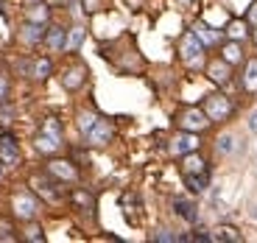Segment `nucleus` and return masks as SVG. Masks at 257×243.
<instances>
[{"mask_svg":"<svg viewBox=\"0 0 257 243\" xmlns=\"http://www.w3.org/2000/svg\"><path fill=\"white\" fill-rule=\"evenodd\" d=\"M179 53H182V62H185L187 67H199V64L204 62V45H201V39L196 37L193 31L182 37Z\"/></svg>","mask_w":257,"mask_h":243,"instance_id":"1","label":"nucleus"},{"mask_svg":"<svg viewBox=\"0 0 257 243\" xmlns=\"http://www.w3.org/2000/svg\"><path fill=\"white\" fill-rule=\"evenodd\" d=\"M232 112H235V106H232L229 98H224V95H207L204 98V115L210 117V123H224Z\"/></svg>","mask_w":257,"mask_h":243,"instance_id":"2","label":"nucleus"},{"mask_svg":"<svg viewBox=\"0 0 257 243\" xmlns=\"http://www.w3.org/2000/svg\"><path fill=\"white\" fill-rule=\"evenodd\" d=\"M12 207H14V215L23 218V221H34L37 212H39V204H37V198H34L31 193H17L14 201H12Z\"/></svg>","mask_w":257,"mask_h":243,"instance_id":"3","label":"nucleus"},{"mask_svg":"<svg viewBox=\"0 0 257 243\" xmlns=\"http://www.w3.org/2000/svg\"><path fill=\"white\" fill-rule=\"evenodd\" d=\"M0 165H6V168L20 165V148L12 135H0Z\"/></svg>","mask_w":257,"mask_h":243,"instance_id":"4","label":"nucleus"},{"mask_svg":"<svg viewBox=\"0 0 257 243\" xmlns=\"http://www.w3.org/2000/svg\"><path fill=\"white\" fill-rule=\"evenodd\" d=\"M179 126L185 132H201V129L210 126V117L204 115V109H187V112H182Z\"/></svg>","mask_w":257,"mask_h":243,"instance_id":"5","label":"nucleus"},{"mask_svg":"<svg viewBox=\"0 0 257 243\" xmlns=\"http://www.w3.org/2000/svg\"><path fill=\"white\" fill-rule=\"evenodd\" d=\"M171 151L179 154V157H185L190 151H199V137H196V132H182V135H176L171 140Z\"/></svg>","mask_w":257,"mask_h":243,"instance_id":"6","label":"nucleus"},{"mask_svg":"<svg viewBox=\"0 0 257 243\" xmlns=\"http://www.w3.org/2000/svg\"><path fill=\"white\" fill-rule=\"evenodd\" d=\"M112 135H115V132H112V123L95 120V126H92L84 137H87V143H90V146H106V143L112 140Z\"/></svg>","mask_w":257,"mask_h":243,"instance_id":"7","label":"nucleus"},{"mask_svg":"<svg viewBox=\"0 0 257 243\" xmlns=\"http://www.w3.org/2000/svg\"><path fill=\"white\" fill-rule=\"evenodd\" d=\"M48 171H51V176H56V179H62V182H76L78 179V171L64 160H53L51 165H48Z\"/></svg>","mask_w":257,"mask_h":243,"instance_id":"8","label":"nucleus"},{"mask_svg":"<svg viewBox=\"0 0 257 243\" xmlns=\"http://www.w3.org/2000/svg\"><path fill=\"white\" fill-rule=\"evenodd\" d=\"M207 73H210V78L215 84H226L229 81V62H224V59H215V62H210V67H207Z\"/></svg>","mask_w":257,"mask_h":243,"instance_id":"9","label":"nucleus"},{"mask_svg":"<svg viewBox=\"0 0 257 243\" xmlns=\"http://www.w3.org/2000/svg\"><path fill=\"white\" fill-rule=\"evenodd\" d=\"M37 148L42 154H56L59 148H62V137H53V135H48V132H39L37 135Z\"/></svg>","mask_w":257,"mask_h":243,"instance_id":"10","label":"nucleus"},{"mask_svg":"<svg viewBox=\"0 0 257 243\" xmlns=\"http://www.w3.org/2000/svg\"><path fill=\"white\" fill-rule=\"evenodd\" d=\"M84 78H87V70H84V67H70V70H64L62 84L67 87V90H78V87L84 84Z\"/></svg>","mask_w":257,"mask_h":243,"instance_id":"11","label":"nucleus"},{"mask_svg":"<svg viewBox=\"0 0 257 243\" xmlns=\"http://www.w3.org/2000/svg\"><path fill=\"white\" fill-rule=\"evenodd\" d=\"M193 34H196V37L201 39V45H204V48H207V45H210V48H212V45H218V39H221V37H218V31H212V28L207 26V23H196Z\"/></svg>","mask_w":257,"mask_h":243,"instance_id":"12","label":"nucleus"},{"mask_svg":"<svg viewBox=\"0 0 257 243\" xmlns=\"http://www.w3.org/2000/svg\"><path fill=\"white\" fill-rule=\"evenodd\" d=\"M64 37H67V31L53 26V28H48V34H45V45L51 48V51H64Z\"/></svg>","mask_w":257,"mask_h":243,"instance_id":"13","label":"nucleus"},{"mask_svg":"<svg viewBox=\"0 0 257 243\" xmlns=\"http://www.w3.org/2000/svg\"><path fill=\"white\" fill-rule=\"evenodd\" d=\"M39 39H45L42 23H26V26H23V42H26V45H37Z\"/></svg>","mask_w":257,"mask_h":243,"instance_id":"14","label":"nucleus"},{"mask_svg":"<svg viewBox=\"0 0 257 243\" xmlns=\"http://www.w3.org/2000/svg\"><path fill=\"white\" fill-rule=\"evenodd\" d=\"M174 210L179 218H185L187 224H196V218H199V212H196V204L193 201H185V198H179V201H174Z\"/></svg>","mask_w":257,"mask_h":243,"instance_id":"15","label":"nucleus"},{"mask_svg":"<svg viewBox=\"0 0 257 243\" xmlns=\"http://www.w3.org/2000/svg\"><path fill=\"white\" fill-rule=\"evenodd\" d=\"M84 37H87V34H84L81 26L70 28V31H67V37H64V51H67V53L78 51V48H81V42H84Z\"/></svg>","mask_w":257,"mask_h":243,"instance_id":"16","label":"nucleus"},{"mask_svg":"<svg viewBox=\"0 0 257 243\" xmlns=\"http://www.w3.org/2000/svg\"><path fill=\"white\" fill-rule=\"evenodd\" d=\"M210 237L212 240H226V243H240L243 240V235H240L238 229H235V226H218V229H212L210 232Z\"/></svg>","mask_w":257,"mask_h":243,"instance_id":"17","label":"nucleus"},{"mask_svg":"<svg viewBox=\"0 0 257 243\" xmlns=\"http://www.w3.org/2000/svg\"><path fill=\"white\" fill-rule=\"evenodd\" d=\"M243 90H246V92H257V59H249V62H246Z\"/></svg>","mask_w":257,"mask_h":243,"instance_id":"18","label":"nucleus"},{"mask_svg":"<svg viewBox=\"0 0 257 243\" xmlns=\"http://www.w3.org/2000/svg\"><path fill=\"white\" fill-rule=\"evenodd\" d=\"M204 165H207V162L201 160L199 154L190 151V154H185V165H182V171H185V176H187V173H201V171H207Z\"/></svg>","mask_w":257,"mask_h":243,"instance_id":"19","label":"nucleus"},{"mask_svg":"<svg viewBox=\"0 0 257 243\" xmlns=\"http://www.w3.org/2000/svg\"><path fill=\"white\" fill-rule=\"evenodd\" d=\"M185 182H187V187H190L193 193H201V190H207V185H210V176H207V171H201V173H187Z\"/></svg>","mask_w":257,"mask_h":243,"instance_id":"20","label":"nucleus"},{"mask_svg":"<svg viewBox=\"0 0 257 243\" xmlns=\"http://www.w3.org/2000/svg\"><path fill=\"white\" fill-rule=\"evenodd\" d=\"M224 62H229V64H238L240 59H243V51H240V45L238 42H229V45H224Z\"/></svg>","mask_w":257,"mask_h":243,"instance_id":"21","label":"nucleus"},{"mask_svg":"<svg viewBox=\"0 0 257 243\" xmlns=\"http://www.w3.org/2000/svg\"><path fill=\"white\" fill-rule=\"evenodd\" d=\"M51 70H53L51 59H37V62H34V78H48Z\"/></svg>","mask_w":257,"mask_h":243,"instance_id":"22","label":"nucleus"},{"mask_svg":"<svg viewBox=\"0 0 257 243\" xmlns=\"http://www.w3.org/2000/svg\"><path fill=\"white\" fill-rule=\"evenodd\" d=\"M95 120H98V115H92V112H81V115H78V129H81V135H87V132L95 126Z\"/></svg>","mask_w":257,"mask_h":243,"instance_id":"23","label":"nucleus"},{"mask_svg":"<svg viewBox=\"0 0 257 243\" xmlns=\"http://www.w3.org/2000/svg\"><path fill=\"white\" fill-rule=\"evenodd\" d=\"M31 185L37 187V190L42 193V196H45L48 201H56V198H59V193H56V190H51V185H48V182H42V179H34Z\"/></svg>","mask_w":257,"mask_h":243,"instance_id":"24","label":"nucleus"},{"mask_svg":"<svg viewBox=\"0 0 257 243\" xmlns=\"http://www.w3.org/2000/svg\"><path fill=\"white\" fill-rule=\"evenodd\" d=\"M235 148H238V146H235V137H232V135H221L218 137V151L221 154H232Z\"/></svg>","mask_w":257,"mask_h":243,"instance_id":"25","label":"nucleus"},{"mask_svg":"<svg viewBox=\"0 0 257 243\" xmlns=\"http://www.w3.org/2000/svg\"><path fill=\"white\" fill-rule=\"evenodd\" d=\"M42 132H48V135H53V137H62V123H59L56 117H48V120L42 123Z\"/></svg>","mask_w":257,"mask_h":243,"instance_id":"26","label":"nucleus"},{"mask_svg":"<svg viewBox=\"0 0 257 243\" xmlns=\"http://www.w3.org/2000/svg\"><path fill=\"white\" fill-rule=\"evenodd\" d=\"M45 17H48L45 6H31V12H28V20H31V23H45Z\"/></svg>","mask_w":257,"mask_h":243,"instance_id":"27","label":"nucleus"},{"mask_svg":"<svg viewBox=\"0 0 257 243\" xmlns=\"http://www.w3.org/2000/svg\"><path fill=\"white\" fill-rule=\"evenodd\" d=\"M6 95H9V78L0 76V103L6 101Z\"/></svg>","mask_w":257,"mask_h":243,"instance_id":"28","label":"nucleus"},{"mask_svg":"<svg viewBox=\"0 0 257 243\" xmlns=\"http://www.w3.org/2000/svg\"><path fill=\"white\" fill-rule=\"evenodd\" d=\"M28 240H45V235H42L39 226H31V229H28Z\"/></svg>","mask_w":257,"mask_h":243,"instance_id":"29","label":"nucleus"},{"mask_svg":"<svg viewBox=\"0 0 257 243\" xmlns=\"http://www.w3.org/2000/svg\"><path fill=\"white\" fill-rule=\"evenodd\" d=\"M229 37H235V39H240L243 37V26H240V23H235V26L229 28Z\"/></svg>","mask_w":257,"mask_h":243,"instance_id":"30","label":"nucleus"},{"mask_svg":"<svg viewBox=\"0 0 257 243\" xmlns=\"http://www.w3.org/2000/svg\"><path fill=\"white\" fill-rule=\"evenodd\" d=\"M249 132H251V135H257V109L249 115Z\"/></svg>","mask_w":257,"mask_h":243,"instance_id":"31","label":"nucleus"},{"mask_svg":"<svg viewBox=\"0 0 257 243\" xmlns=\"http://www.w3.org/2000/svg\"><path fill=\"white\" fill-rule=\"evenodd\" d=\"M0 123H3V126L12 123V109H3V112H0Z\"/></svg>","mask_w":257,"mask_h":243,"instance_id":"32","label":"nucleus"},{"mask_svg":"<svg viewBox=\"0 0 257 243\" xmlns=\"http://www.w3.org/2000/svg\"><path fill=\"white\" fill-rule=\"evenodd\" d=\"M249 23H254V26H257V3L249 9Z\"/></svg>","mask_w":257,"mask_h":243,"instance_id":"33","label":"nucleus"},{"mask_svg":"<svg viewBox=\"0 0 257 243\" xmlns=\"http://www.w3.org/2000/svg\"><path fill=\"white\" fill-rule=\"evenodd\" d=\"M249 215H251V221H257V204H251V210H249Z\"/></svg>","mask_w":257,"mask_h":243,"instance_id":"34","label":"nucleus"},{"mask_svg":"<svg viewBox=\"0 0 257 243\" xmlns=\"http://www.w3.org/2000/svg\"><path fill=\"white\" fill-rule=\"evenodd\" d=\"M254 42H257V31H254Z\"/></svg>","mask_w":257,"mask_h":243,"instance_id":"35","label":"nucleus"},{"mask_svg":"<svg viewBox=\"0 0 257 243\" xmlns=\"http://www.w3.org/2000/svg\"><path fill=\"white\" fill-rule=\"evenodd\" d=\"M59 3H67V0H59Z\"/></svg>","mask_w":257,"mask_h":243,"instance_id":"36","label":"nucleus"}]
</instances>
